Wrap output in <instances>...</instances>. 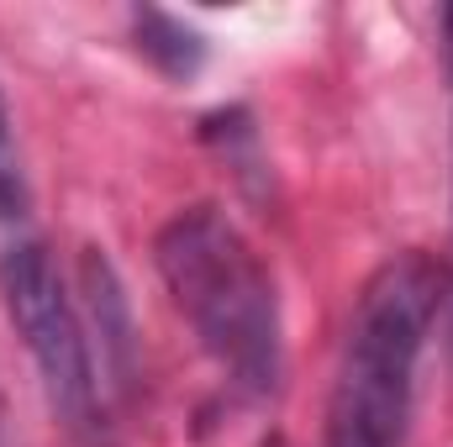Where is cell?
<instances>
[{"label": "cell", "instance_id": "6da1fadb", "mask_svg": "<svg viewBox=\"0 0 453 447\" xmlns=\"http://www.w3.org/2000/svg\"><path fill=\"white\" fill-rule=\"evenodd\" d=\"M153 269L232 400L269 405L285 384V322L274 274L242 226L222 206L196 201L153 231Z\"/></svg>", "mask_w": 453, "mask_h": 447}, {"label": "cell", "instance_id": "7a4b0ae2", "mask_svg": "<svg viewBox=\"0 0 453 447\" xmlns=\"http://www.w3.org/2000/svg\"><path fill=\"white\" fill-rule=\"evenodd\" d=\"M449 295V263H438L422 247L385 258L364 279L342 332L322 447H406L417 405V363Z\"/></svg>", "mask_w": 453, "mask_h": 447}, {"label": "cell", "instance_id": "3957f363", "mask_svg": "<svg viewBox=\"0 0 453 447\" xmlns=\"http://www.w3.org/2000/svg\"><path fill=\"white\" fill-rule=\"evenodd\" d=\"M0 306L42 379L48 411L74 437H90L101 427V363L85 332V311L69 295L48 242L21 237L0 253Z\"/></svg>", "mask_w": 453, "mask_h": 447}, {"label": "cell", "instance_id": "277c9868", "mask_svg": "<svg viewBox=\"0 0 453 447\" xmlns=\"http://www.w3.org/2000/svg\"><path fill=\"white\" fill-rule=\"evenodd\" d=\"M80 295H85V332L101 342V374L116 390L132 384L137 368V316L127 300V284L116 274V263L106 258V247H85L80 253Z\"/></svg>", "mask_w": 453, "mask_h": 447}, {"label": "cell", "instance_id": "5b68a950", "mask_svg": "<svg viewBox=\"0 0 453 447\" xmlns=\"http://www.w3.org/2000/svg\"><path fill=\"white\" fill-rule=\"evenodd\" d=\"M132 37H137V53L164 80H196L201 64H206V37L190 21L169 16V11H153V5L132 11Z\"/></svg>", "mask_w": 453, "mask_h": 447}, {"label": "cell", "instance_id": "8992f818", "mask_svg": "<svg viewBox=\"0 0 453 447\" xmlns=\"http://www.w3.org/2000/svg\"><path fill=\"white\" fill-rule=\"evenodd\" d=\"M32 211V179H27V153L16 137V116L0 85V222H27Z\"/></svg>", "mask_w": 453, "mask_h": 447}, {"label": "cell", "instance_id": "52a82bcc", "mask_svg": "<svg viewBox=\"0 0 453 447\" xmlns=\"http://www.w3.org/2000/svg\"><path fill=\"white\" fill-rule=\"evenodd\" d=\"M258 447H290V443H285L280 432H269V437H264V443H258Z\"/></svg>", "mask_w": 453, "mask_h": 447}, {"label": "cell", "instance_id": "ba28073f", "mask_svg": "<svg viewBox=\"0 0 453 447\" xmlns=\"http://www.w3.org/2000/svg\"><path fill=\"white\" fill-rule=\"evenodd\" d=\"M449 274H453V263H449ZM449 306H453V295H449Z\"/></svg>", "mask_w": 453, "mask_h": 447}]
</instances>
